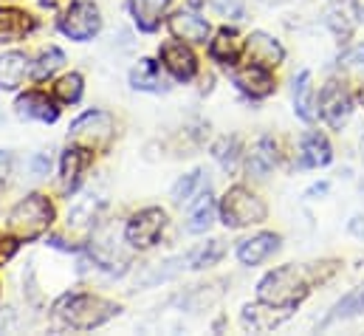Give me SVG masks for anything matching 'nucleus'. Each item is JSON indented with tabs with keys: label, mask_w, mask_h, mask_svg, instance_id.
Here are the masks:
<instances>
[{
	"label": "nucleus",
	"mask_w": 364,
	"mask_h": 336,
	"mask_svg": "<svg viewBox=\"0 0 364 336\" xmlns=\"http://www.w3.org/2000/svg\"><path fill=\"white\" fill-rule=\"evenodd\" d=\"M93 218H96V204H93V201H85V204H80V206L68 215V229L88 235L93 229V224H96Z\"/></svg>",
	"instance_id": "30"
},
{
	"label": "nucleus",
	"mask_w": 364,
	"mask_h": 336,
	"mask_svg": "<svg viewBox=\"0 0 364 336\" xmlns=\"http://www.w3.org/2000/svg\"><path fill=\"white\" fill-rule=\"evenodd\" d=\"M54 224V204L34 192L28 198H23L11 212H9V229L14 232V238L20 241H34L43 232H48V226Z\"/></svg>",
	"instance_id": "3"
},
{
	"label": "nucleus",
	"mask_w": 364,
	"mask_h": 336,
	"mask_svg": "<svg viewBox=\"0 0 364 336\" xmlns=\"http://www.w3.org/2000/svg\"><path fill=\"white\" fill-rule=\"evenodd\" d=\"M319 110H322V119L333 130H342L348 125L350 113H353V99L339 83H328L322 96H319Z\"/></svg>",
	"instance_id": "8"
},
{
	"label": "nucleus",
	"mask_w": 364,
	"mask_h": 336,
	"mask_svg": "<svg viewBox=\"0 0 364 336\" xmlns=\"http://www.w3.org/2000/svg\"><path fill=\"white\" fill-rule=\"evenodd\" d=\"M65 65V54L60 51V48H46L43 54H40V60H37V65H34V77L37 80H46V77H51L57 68H63Z\"/></svg>",
	"instance_id": "31"
},
{
	"label": "nucleus",
	"mask_w": 364,
	"mask_h": 336,
	"mask_svg": "<svg viewBox=\"0 0 364 336\" xmlns=\"http://www.w3.org/2000/svg\"><path fill=\"white\" fill-rule=\"evenodd\" d=\"M17 116L20 119H40V122H57L60 116V107L40 90H28L17 99Z\"/></svg>",
	"instance_id": "13"
},
{
	"label": "nucleus",
	"mask_w": 364,
	"mask_h": 336,
	"mask_svg": "<svg viewBox=\"0 0 364 336\" xmlns=\"http://www.w3.org/2000/svg\"><path fill=\"white\" fill-rule=\"evenodd\" d=\"M223 254H226L223 241H209V243L198 246L195 252L189 254V257H186V263H189V268H206V266H215Z\"/></svg>",
	"instance_id": "27"
},
{
	"label": "nucleus",
	"mask_w": 364,
	"mask_h": 336,
	"mask_svg": "<svg viewBox=\"0 0 364 336\" xmlns=\"http://www.w3.org/2000/svg\"><path fill=\"white\" fill-rule=\"evenodd\" d=\"M37 3H40V6H46V9H54V6H60L63 0H37Z\"/></svg>",
	"instance_id": "36"
},
{
	"label": "nucleus",
	"mask_w": 364,
	"mask_h": 336,
	"mask_svg": "<svg viewBox=\"0 0 364 336\" xmlns=\"http://www.w3.org/2000/svg\"><path fill=\"white\" fill-rule=\"evenodd\" d=\"M291 311L294 308H279V305H269V303L249 305V308H243V325L252 334H269L291 317Z\"/></svg>",
	"instance_id": "10"
},
{
	"label": "nucleus",
	"mask_w": 364,
	"mask_h": 336,
	"mask_svg": "<svg viewBox=\"0 0 364 336\" xmlns=\"http://www.w3.org/2000/svg\"><path fill=\"white\" fill-rule=\"evenodd\" d=\"M266 215H269V209H266L263 198H257L246 187H232L220 201V221L229 229H243V226H252V224H263Z\"/></svg>",
	"instance_id": "4"
},
{
	"label": "nucleus",
	"mask_w": 364,
	"mask_h": 336,
	"mask_svg": "<svg viewBox=\"0 0 364 336\" xmlns=\"http://www.w3.org/2000/svg\"><path fill=\"white\" fill-rule=\"evenodd\" d=\"M34 26H37V20L28 11L14 9V6L0 9V43H17V40H23L28 31H34Z\"/></svg>",
	"instance_id": "14"
},
{
	"label": "nucleus",
	"mask_w": 364,
	"mask_h": 336,
	"mask_svg": "<svg viewBox=\"0 0 364 336\" xmlns=\"http://www.w3.org/2000/svg\"><path fill=\"white\" fill-rule=\"evenodd\" d=\"M68 142L77 147H85L91 153H105L113 142V116L105 110H88L85 116H80L71 125Z\"/></svg>",
	"instance_id": "5"
},
{
	"label": "nucleus",
	"mask_w": 364,
	"mask_h": 336,
	"mask_svg": "<svg viewBox=\"0 0 364 336\" xmlns=\"http://www.w3.org/2000/svg\"><path fill=\"white\" fill-rule=\"evenodd\" d=\"M130 85L136 90H150V93L167 90V83L161 77V65L156 60H139V65L130 71Z\"/></svg>",
	"instance_id": "21"
},
{
	"label": "nucleus",
	"mask_w": 364,
	"mask_h": 336,
	"mask_svg": "<svg viewBox=\"0 0 364 336\" xmlns=\"http://www.w3.org/2000/svg\"><path fill=\"white\" fill-rule=\"evenodd\" d=\"M99 28H102L99 9H96L93 3H88V0L74 3V6L60 17V31H63L65 37H71V40H80V43L96 37Z\"/></svg>",
	"instance_id": "7"
},
{
	"label": "nucleus",
	"mask_w": 364,
	"mask_h": 336,
	"mask_svg": "<svg viewBox=\"0 0 364 336\" xmlns=\"http://www.w3.org/2000/svg\"><path fill=\"white\" fill-rule=\"evenodd\" d=\"M237 139H220L218 145H215V159L223 164L226 169H235V164H237Z\"/></svg>",
	"instance_id": "32"
},
{
	"label": "nucleus",
	"mask_w": 364,
	"mask_h": 336,
	"mask_svg": "<svg viewBox=\"0 0 364 336\" xmlns=\"http://www.w3.org/2000/svg\"><path fill=\"white\" fill-rule=\"evenodd\" d=\"M161 63L181 83H189L195 77V71H198V60H195L192 48L183 46L181 40H170V43L161 46Z\"/></svg>",
	"instance_id": "9"
},
{
	"label": "nucleus",
	"mask_w": 364,
	"mask_h": 336,
	"mask_svg": "<svg viewBox=\"0 0 364 336\" xmlns=\"http://www.w3.org/2000/svg\"><path fill=\"white\" fill-rule=\"evenodd\" d=\"M212 218H215V204H212V195H209V187L198 195V201H195V206H192V212H189V224H186V229L189 232H206L209 226H212Z\"/></svg>",
	"instance_id": "24"
},
{
	"label": "nucleus",
	"mask_w": 364,
	"mask_h": 336,
	"mask_svg": "<svg viewBox=\"0 0 364 336\" xmlns=\"http://www.w3.org/2000/svg\"><path fill=\"white\" fill-rule=\"evenodd\" d=\"M243 40L237 37V31H232V28H220L218 34H215V40L209 43V54H212V60H218V63H223V65H237V60L243 57Z\"/></svg>",
	"instance_id": "16"
},
{
	"label": "nucleus",
	"mask_w": 364,
	"mask_h": 336,
	"mask_svg": "<svg viewBox=\"0 0 364 336\" xmlns=\"http://www.w3.org/2000/svg\"><path fill=\"white\" fill-rule=\"evenodd\" d=\"M170 31L183 40V43H206L209 37V23L192 11H178L173 20H170Z\"/></svg>",
	"instance_id": "18"
},
{
	"label": "nucleus",
	"mask_w": 364,
	"mask_h": 336,
	"mask_svg": "<svg viewBox=\"0 0 364 336\" xmlns=\"http://www.w3.org/2000/svg\"><path fill=\"white\" fill-rule=\"evenodd\" d=\"M339 65H342V68H364V43L348 48V51L339 57Z\"/></svg>",
	"instance_id": "33"
},
{
	"label": "nucleus",
	"mask_w": 364,
	"mask_h": 336,
	"mask_svg": "<svg viewBox=\"0 0 364 336\" xmlns=\"http://www.w3.org/2000/svg\"><path fill=\"white\" fill-rule=\"evenodd\" d=\"M299 156H302V164H305V167H325V164H331L333 150H331L328 139L314 130V133H308V136L302 139Z\"/></svg>",
	"instance_id": "22"
},
{
	"label": "nucleus",
	"mask_w": 364,
	"mask_h": 336,
	"mask_svg": "<svg viewBox=\"0 0 364 336\" xmlns=\"http://www.w3.org/2000/svg\"><path fill=\"white\" fill-rule=\"evenodd\" d=\"M9 169H11L9 153H0V189H3V184H6V178H9Z\"/></svg>",
	"instance_id": "35"
},
{
	"label": "nucleus",
	"mask_w": 364,
	"mask_h": 336,
	"mask_svg": "<svg viewBox=\"0 0 364 336\" xmlns=\"http://www.w3.org/2000/svg\"><path fill=\"white\" fill-rule=\"evenodd\" d=\"M164 226H167V215L161 209L150 206V209H141L139 215L130 218V224L124 229V238L133 249H150V246L159 243Z\"/></svg>",
	"instance_id": "6"
},
{
	"label": "nucleus",
	"mask_w": 364,
	"mask_h": 336,
	"mask_svg": "<svg viewBox=\"0 0 364 336\" xmlns=\"http://www.w3.org/2000/svg\"><path fill=\"white\" fill-rule=\"evenodd\" d=\"M277 249H279V238L274 232H263V235H255V238L243 241L237 246V257H240L243 266H257L266 257H272Z\"/></svg>",
	"instance_id": "17"
},
{
	"label": "nucleus",
	"mask_w": 364,
	"mask_h": 336,
	"mask_svg": "<svg viewBox=\"0 0 364 336\" xmlns=\"http://www.w3.org/2000/svg\"><path fill=\"white\" fill-rule=\"evenodd\" d=\"M246 51H249V63H257L263 68H277L282 63V46L263 31H255L246 40Z\"/></svg>",
	"instance_id": "15"
},
{
	"label": "nucleus",
	"mask_w": 364,
	"mask_h": 336,
	"mask_svg": "<svg viewBox=\"0 0 364 336\" xmlns=\"http://www.w3.org/2000/svg\"><path fill=\"white\" fill-rule=\"evenodd\" d=\"M28 74V57L20 51H9L0 57V90H17Z\"/></svg>",
	"instance_id": "19"
},
{
	"label": "nucleus",
	"mask_w": 364,
	"mask_h": 336,
	"mask_svg": "<svg viewBox=\"0 0 364 336\" xmlns=\"http://www.w3.org/2000/svg\"><path fill=\"white\" fill-rule=\"evenodd\" d=\"M322 263H311V266H282L274 268L272 274H266L257 285V297L260 303L279 305V308H296L308 294L314 283H325L328 274H319Z\"/></svg>",
	"instance_id": "1"
},
{
	"label": "nucleus",
	"mask_w": 364,
	"mask_h": 336,
	"mask_svg": "<svg viewBox=\"0 0 364 336\" xmlns=\"http://www.w3.org/2000/svg\"><path fill=\"white\" fill-rule=\"evenodd\" d=\"M356 3V11H359V20H364V0H353Z\"/></svg>",
	"instance_id": "37"
},
{
	"label": "nucleus",
	"mask_w": 364,
	"mask_h": 336,
	"mask_svg": "<svg viewBox=\"0 0 364 336\" xmlns=\"http://www.w3.org/2000/svg\"><path fill=\"white\" fill-rule=\"evenodd\" d=\"M93 162V153L85 150V147H77L71 145L65 153H63V162H60V172H63V192H74L82 181V172L91 167Z\"/></svg>",
	"instance_id": "12"
},
{
	"label": "nucleus",
	"mask_w": 364,
	"mask_h": 336,
	"mask_svg": "<svg viewBox=\"0 0 364 336\" xmlns=\"http://www.w3.org/2000/svg\"><path fill=\"white\" fill-rule=\"evenodd\" d=\"M274 164H277V147H274V142L272 139H260L257 147L249 153V172H255V175L263 178Z\"/></svg>",
	"instance_id": "25"
},
{
	"label": "nucleus",
	"mask_w": 364,
	"mask_h": 336,
	"mask_svg": "<svg viewBox=\"0 0 364 336\" xmlns=\"http://www.w3.org/2000/svg\"><path fill=\"white\" fill-rule=\"evenodd\" d=\"M235 85L249 93L252 99H266L269 93H274V77H272V68H263L257 63H249L246 68L235 71Z\"/></svg>",
	"instance_id": "11"
},
{
	"label": "nucleus",
	"mask_w": 364,
	"mask_h": 336,
	"mask_svg": "<svg viewBox=\"0 0 364 336\" xmlns=\"http://www.w3.org/2000/svg\"><path fill=\"white\" fill-rule=\"evenodd\" d=\"M198 187H209V181H203V172H200V169L183 175L181 181L173 187V201H176V204H189V201L195 198V189H198Z\"/></svg>",
	"instance_id": "28"
},
{
	"label": "nucleus",
	"mask_w": 364,
	"mask_h": 336,
	"mask_svg": "<svg viewBox=\"0 0 364 336\" xmlns=\"http://www.w3.org/2000/svg\"><path fill=\"white\" fill-rule=\"evenodd\" d=\"M17 241H20V238H11V235H3V232H0V266L9 263V260L14 257L17 246H20Z\"/></svg>",
	"instance_id": "34"
},
{
	"label": "nucleus",
	"mask_w": 364,
	"mask_h": 336,
	"mask_svg": "<svg viewBox=\"0 0 364 336\" xmlns=\"http://www.w3.org/2000/svg\"><path fill=\"white\" fill-rule=\"evenodd\" d=\"M294 110L299 119L314 122V85H311V71H302L294 85Z\"/></svg>",
	"instance_id": "23"
},
{
	"label": "nucleus",
	"mask_w": 364,
	"mask_h": 336,
	"mask_svg": "<svg viewBox=\"0 0 364 336\" xmlns=\"http://www.w3.org/2000/svg\"><path fill=\"white\" fill-rule=\"evenodd\" d=\"M362 311H364V285H359L356 291H350L348 297H342V300L336 303V308L331 311V317L325 320V325H331V322H336V320L356 317V314H362Z\"/></svg>",
	"instance_id": "26"
},
{
	"label": "nucleus",
	"mask_w": 364,
	"mask_h": 336,
	"mask_svg": "<svg viewBox=\"0 0 364 336\" xmlns=\"http://www.w3.org/2000/svg\"><path fill=\"white\" fill-rule=\"evenodd\" d=\"M54 96H57L63 105L80 102V96H82V77H80V74H65L60 83L54 85Z\"/></svg>",
	"instance_id": "29"
},
{
	"label": "nucleus",
	"mask_w": 364,
	"mask_h": 336,
	"mask_svg": "<svg viewBox=\"0 0 364 336\" xmlns=\"http://www.w3.org/2000/svg\"><path fill=\"white\" fill-rule=\"evenodd\" d=\"M173 0H130L133 20L141 31H156L161 26V17Z\"/></svg>",
	"instance_id": "20"
},
{
	"label": "nucleus",
	"mask_w": 364,
	"mask_h": 336,
	"mask_svg": "<svg viewBox=\"0 0 364 336\" xmlns=\"http://www.w3.org/2000/svg\"><path fill=\"white\" fill-rule=\"evenodd\" d=\"M122 308L105 297H93V294H65L57 305H54V317L74 331H91L105 325L107 320H113Z\"/></svg>",
	"instance_id": "2"
}]
</instances>
